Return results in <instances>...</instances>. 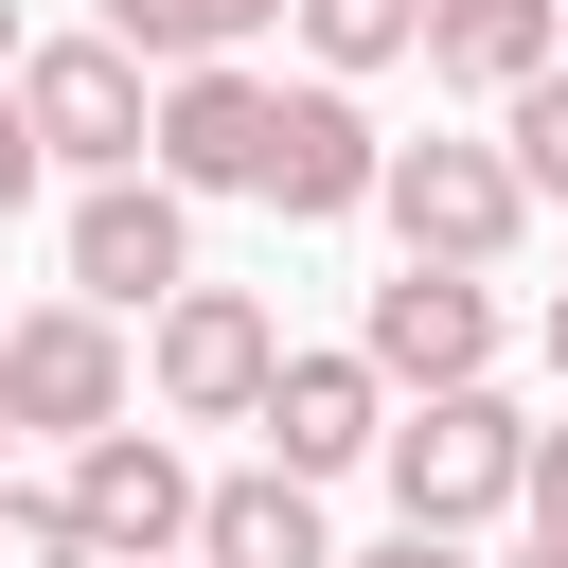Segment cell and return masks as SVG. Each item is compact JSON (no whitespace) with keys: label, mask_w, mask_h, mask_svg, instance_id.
<instances>
[{"label":"cell","mask_w":568,"mask_h":568,"mask_svg":"<svg viewBox=\"0 0 568 568\" xmlns=\"http://www.w3.org/2000/svg\"><path fill=\"white\" fill-rule=\"evenodd\" d=\"M18 124L106 195V178H160V106H142V53L89 18V36H36V71H18Z\"/></svg>","instance_id":"obj_1"},{"label":"cell","mask_w":568,"mask_h":568,"mask_svg":"<svg viewBox=\"0 0 568 568\" xmlns=\"http://www.w3.org/2000/svg\"><path fill=\"white\" fill-rule=\"evenodd\" d=\"M390 497H408V532H479L532 497V426L497 390H426V408H390Z\"/></svg>","instance_id":"obj_2"},{"label":"cell","mask_w":568,"mask_h":568,"mask_svg":"<svg viewBox=\"0 0 568 568\" xmlns=\"http://www.w3.org/2000/svg\"><path fill=\"white\" fill-rule=\"evenodd\" d=\"M390 231H408V266H497L515 231H532V178L497 160V142H390V195H373Z\"/></svg>","instance_id":"obj_3"},{"label":"cell","mask_w":568,"mask_h":568,"mask_svg":"<svg viewBox=\"0 0 568 568\" xmlns=\"http://www.w3.org/2000/svg\"><path fill=\"white\" fill-rule=\"evenodd\" d=\"M142 373H160V408H178V426H266V390H284V320H266L248 284H178Z\"/></svg>","instance_id":"obj_4"},{"label":"cell","mask_w":568,"mask_h":568,"mask_svg":"<svg viewBox=\"0 0 568 568\" xmlns=\"http://www.w3.org/2000/svg\"><path fill=\"white\" fill-rule=\"evenodd\" d=\"M71 532L106 550V568H160V550H195V515H213V479L160 444V426H106V444H71Z\"/></svg>","instance_id":"obj_5"},{"label":"cell","mask_w":568,"mask_h":568,"mask_svg":"<svg viewBox=\"0 0 568 568\" xmlns=\"http://www.w3.org/2000/svg\"><path fill=\"white\" fill-rule=\"evenodd\" d=\"M0 408L53 426V444H106V426H124V320H89V302H18V320H0Z\"/></svg>","instance_id":"obj_6"},{"label":"cell","mask_w":568,"mask_h":568,"mask_svg":"<svg viewBox=\"0 0 568 568\" xmlns=\"http://www.w3.org/2000/svg\"><path fill=\"white\" fill-rule=\"evenodd\" d=\"M355 355L426 408V390H479L497 373V284H462V266H390L373 284V320H355Z\"/></svg>","instance_id":"obj_7"},{"label":"cell","mask_w":568,"mask_h":568,"mask_svg":"<svg viewBox=\"0 0 568 568\" xmlns=\"http://www.w3.org/2000/svg\"><path fill=\"white\" fill-rule=\"evenodd\" d=\"M178 284H195L178 178H106V195H71V302H89V320H142V302H178Z\"/></svg>","instance_id":"obj_8"},{"label":"cell","mask_w":568,"mask_h":568,"mask_svg":"<svg viewBox=\"0 0 568 568\" xmlns=\"http://www.w3.org/2000/svg\"><path fill=\"white\" fill-rule=\"evenodd\" d=\"M266 142H284V89L266 71H178L160 89V178L178 195H266Z\"/></svg>","instance_id":"obj_9"},{"label":"cell","mask_w":568,"mask_h":568,"mask_svg":"<svg viewBox=\"0 0 568 568\" xmlns=\"http://www.w3.org/2000/svg\"><path fill=\"white\" fill-rule=\"evenodd\" d=\"M266 462L320 497L337 462H390V373L373 355H284V390H266Z\"/></svg>","instance_id":"obj_10"},{"label":"cell","mask_w":568,"mask_h":568,"mask_svg":"<svg viewBox=\"0 0 568 568\" xmlns=\"http://www.w3.org/2000/svg\"><path fill=\"white\" fill-rule=\"evenodd\" d=\"M390 195V142L355 124V89H284V142H266V213L320 231V213H373Z\"/></svg>","instance_id":"obj_11"},{"label":"cell","mask_w":568,"mask_h":568,"mask_svg":"<svg viewBox=\"0 0 568 568\" xmlns=\"http://www.w3.org/2000/svg\"><path fill=\"white\" fill-rule=\"evenodd\" d=\"M426 71L444 89H550L568 71V0H426Z\"/></svg>","instance_id":"obj_12"},{"label":"cell","mask_w":568,"mask_h":568,"mask_svg":"<svg viewBox=\"0 0 568 568\" xmlns=\"http://www.w3.org/2000/svg\"><path fill=\"white\" fill-rule=\"evenodd\" d=\"M195 568H355V550L320 532V497H302L284 462H248V479H213V515H195Z\"/></svg>","instance_id":"obj_13"},{"label":"cell","mask_w":568,"mask_h":568,"mask_svg":"<svg viewBox=\"0 0 568 568\" xmlns=\"http://www.w3.org/2000/svg\"><path fill=\"white\" fill-rule=\"evenodd\" d=\"M266 18H302V0H106V36L160 71H231V36H266Z\"/></svg>","instance_id":"obj_14"},{"label":"cell","mask_w":568,"mask_h":568,"mask_svg":"<svg viewBox=\"0 0 568 568\" xmlns=\"http://www.w3.org/2000/svg\"><path fill=\"white\" fill-rule=\"evenodd\" d=\"M302 53L320 71H390V53H426V0H302Z\"/></svg>","instance_id":"obj_15"},{"label":"cell","mask_w":568,"mask_h":568,"mask_svg":"<svg viewBox=\"0 0 568 568\" xmlns=\"http://www.w3.org/2000/svg\"><path fill=\"white\" fill-rule=\"evenodd\" d=\"M497 160H515L532 195H568V71H550V89H515V124H497Z\"/></svg>","instance_id":"obj_16"},{"label":"cell","mask_w":568,"mask_h":568,"mask_svg":"<svg viewBox=\"0 0 568 568\" xmlns=\"http://www.w3.org/2000/svg\"><path fill=\"white\" fill-rule=\"evenodd\" d=\"M0 568H106V550L71 532V497H18V479H0Z\"/></svg>","instance_id":"obj_17"},{"label":"cell","mask_w":568,"mask_h":568,"mask_svg":"<svg viewBox=\"0 0 568 568\" xmlns=\"http://www.w3.org/2000/svg\"><path fill=\"white\" fill-rule=\"evenodd\" d=\"M515 515H532V550H568V426H532V497Z\"/></svg>","instance_id":"obj_18"},{"label":"cell","mask_w":568,"mask_h":568,"mask_svg":"<svg viewBox=\"0 0 568 568\" xmlns=\"http://www.w3.org/2000/svg\"><path fill=\"white\" fill-rule=\"evenodd\" d=\"M36 178H53V142H36V124H18V106H0V213H18V195H36Z\"/></svg>","instance_id":"obj_19"},{"label":"cell","mask_w":568,"mask_h":568,"mask_svg":"<svg viewBox=\"0 0 568 568\" xmlns=\"http://www.w3.org/2000/svg\"><path fill=\"white\" fill-rule=\"evenodd\" d=\"M355 568H479L462 532H390V550H355Z\"/></svg>","instance_id":"obj_20"},{"label":"cell","mask_w":568,"mask_h":568,"mask_svg":"<svg viewBox=\"0 0 568 568\" xmlns=\"http://www.w3.org/2000/svg\"><path fill=\"white\" fill-rule=\"evenodd\" d=\"M18 71H36V36H18V0H0V106H18Z\"/></svg>","instance_id":"obj_21"},{"label":"cell","mask_w":568,"mask_h":568,"mask_svg":"<svg viewBox=\"0 0 568 568\" xmlns=\"http://www.w3.org/2000/svg\"><path fill=\"white\" fill-rule=\"evenodd\" d=\"M550 373H568V302H550Z\"/></svg>","instance_id":"obj_22"},{"label":"cell","mask_w":568,"mask_h":568,"mask_svg":"<svg viewBox=\"0 0 568 568\" xmlns=\"http://www.w3.org/2000/svg\"><path fill=\"white\" fill-rule=\"evenodd\" d=\"M515 568H568V550H515Z\"/></svg>","instance_id":"obj_23"},{"label":"cell","mask_w":568,"mask_h":568,"mask_svg":"<svg viewBox=\"0 0 568 568\" xmlns=\"http://www.w3.org/2000/svg\"><path fill=\"white\" fill-rule=\"evenodd\" d=\"M0 426H18V408H0Z\"/></svg>","instance_id":"obj_24"}]
</instances>
